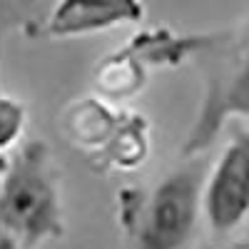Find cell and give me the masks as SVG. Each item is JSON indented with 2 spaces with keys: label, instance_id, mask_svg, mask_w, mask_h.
<instances>
[{
  "label": "cell",
  "instance_id": "1",
  "mask_svg": "<svg viewBox=\"0 0 249 249\" xmlns=\"http://www.w3.org/2000/svg\"><path fill=\"white\" fill-rule=\"evenodd\" d=\"M0 222L25 249L62 237V202L57 170L43 140L25 142L3 160Z\"/></svg>",
  "mask_w": 249,
  "mask_h": 249
},
{
  "label": "cell",
  "instance_id": "2",
  "mask_svg": "<svg viewBox=\"0 0 249 249\" xmlns=\"http://www.w3.org/2000/svg\"><path fill=\"white\" fill-rule=\"evenodd\" d=\"M207 179V164L192 160L172 170L147 199L137 204V214L127 224L135 232L137 249H184L199 212Z\"/></svg>",
  "mask_w": 249,
  "mask_h": 249
},
{
  "label": "cell",
  "instance_id": "3",
  "mask_svg": "<svg viewBox=\"0 0 249 249\" xmlns=\"http://www.w3.org/2000/svg\"><path fill=\"white\" fill-rule=\"evenodd\" d=\"M230 117L249 120V35L239 45L227 50V60L207 80L202 110L192 124L182 152L199 155L217 140L222 124Z\"/></svg>",
  "mask_w": 249,
  "mask_h": 249
},
{
  "label": "cell",
  "instance_id": "4",
  "mask_svg": "<svg viewBox=\"0 0 249 249\" xmlns=\"http://www.w3.org/2000/svg\"><path fill=\"white\" fill-rule=\"evenodd\" d=\"M202 214L217 237L232 234L249 217V127H237L204 179Z\"/></svg>",
  "mask_w": 249,
  "mask_h": 249
},
{
  "label": "cell",
  "instance_id": "5",
  "mask_svg": "<svg viewBox=\"0 0 249 249\" xmlns=\"http://www.w3.org/2000/svg\"><path fill=\"white\" fill-rule=\"evenodd\" d=\"M70 135L82 147H95L112 167L132 170L147 157V122L140 115H112L102 102L88 100L70 115Z\"/></svg>",
  "mask_w": 249,
  "mask_h": 249
},
{
  "label": "cell",
  "instance_id": "6",
  "mask_svg": "<svg viewBox=\"0 0 249 249\" xmlns=\"http://www.w3.org/2000/svg\"><path fill=\"white\" fill-rule=\"evenodd\" d=\"M142 13V0H60L48 18V35L82 37L105 33L117 25L137 23Z\"/></svg>",
  "mask_w": 249,
  "mask_h": 249
},
{
  "label": "cell",
  "instance_id": "7",
  "mask_svg": "<svg viewBox=\"0 0 249 249\" xmlns=\"http://www.w3.org/2000/svg\"><path fill=\"white\" fill-rule=\"evenodd\" d=\"M144 77V65L140 57H135L127 48H122L117 55L107 57L95 72V88L100 95L110 100H124L135 95L142 88Z\"/></svg>",
  "mask_w": 249,
  "mask_h": 249
},
{
  "label": "cell",
  "instance_id": "8",
  "mask_svg": "<svg viewBox=\"0 0 249 249\" xmlns=\"http://www.w3.org/2000/svg\"><path fill=\"white\" fill-rule=\"evenodd\" d=\"M25 127V107L15 102L13 97L0 100V150L10 152Z\"/></svg>",
  "mask_w": 249,
  "mask_h": 249
},
{
  "label": "cell",
  "instance_id": "9",
  "mask_svg": "<svg viewBox=\"0 0 249 249\" xmlns=\"http://www.w3.org/2000/svg\"><path fill=\"white\" fill-rule=\"evenodd\" d=\"M0 249H25V247L20 244L10 232H5V230H3V232H0Z\"/></svg>",
  "mask_w": 249,
  "mask_h": 249
}]
</instances>
